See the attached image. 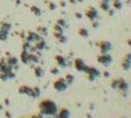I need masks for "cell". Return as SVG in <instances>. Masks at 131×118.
Listing matches in <instances>:
<instances>
[{"instance_id": "obj_24", "label": "cell", "mask_w": 131, "mask_h": 118, "mask_svg": "<svg viewBox=\"0 0 131 118\" xmlns=\"http://www.w3.org/2000/svg\"><path fill=\"white\" fill-rule=\"evenodd\" d=\"M121 118H126V117H121Z\"/></svg>"}, {"instance_id": "obj_7", "label": "cell", "mask_w": 131, "mask_h": 118, "mask_svg": "<svg viewBox=\"0 0 131 118\" xmlns=\"http://www.w3.org/2000/svg\"><path fill=\"white\" fill-rule=\"evenodd\" d=\"M85 64H84V61L81 60V59H76L75 60V67H76L77 70L79 71H84L85 69Z\"/></svg>"}, {"instance_id": "obj_17", "label": "cell", "mask_w": 131, "mask_h": 118, "mask_svg": "<svg viewBox=\"0 0 131 118\" xmlns=\"http://www.w3.org/2000/svg\"><path fill=\"white\" fill-rule=\"evenodd\" d=\"M125 58H126V59H128V60H131V53H127V55H126V57H125Z\"/></svg>"}, {"instance_id": "obj_2", "label": "cell", "mask_w": 131, "mask_h": 118, "mask_svg": "<svg viewBox=\"0 0 131 118\" xmlns=\"http://www.w3.org/2000/svg\"><path fill=\"white\" fill-rule=\"evenodd\" d=\"M98 61L100 63L107 66L112 62V57L109 54H108V53H103V54L100 55L98 57Z\"/></svg>"}, {"instance_id": "obj_25", "label": "cell", "mask_w": 131, "mask_h": 118, "mask_svg": "<svg viewBox=\"0 0 131 118\" xmlns=\"http://www.w3.org/2000/svg\"><path fill=\"white\" fill-rule=\"evenodd\" d=\"M21 118H25V117H21Z\"/></svg>"}, {"instance_id": "obj_6", "label": "cell", "mask_w": 131, "mask_h": 118, "mask_svg": "<svg viewBox=\"0 0 131 118\" xmlns=\"http://www.w3.org/2000/svg\"><path fill=\"white\" fill-rule=\"evenodd\" d=\"M118 88H120L121 91L126 92L128 89V84L127 83L124 79H121V80H119V86H118Z\"/></svg>"}, {"instance_id": "obj_18", "label": "cell", "mask_w": 131, "mask_h": 118, "mask_svg": "<svg viewBox=\"0 0 131 118\" xmlns=\"http://www.w3.org/2000/svg\"><path fill=\"white\" fill-rule=\"evenodd\" d=\"M5 115H6L7 118H11V117H12V115H11V114L9 113V112H6V113H5Z\"/></svg>"}, {"instance_id": "obj_10", "label": "cell", "mask_w": 131, "mask_h": 118, "mask_svg": "<svg viewBox=\"0 0 131 118\" xmlns=\"http://www.w3.org/2000/svg\"><path fill=\"white\" fill-rule=\"evenodd\" d=\"M57 60H58V62H59V64H60V65H61V66L66 65V61H65V60H64L63 57L58 56V57H57Z\"/></svg>"}, {"instance_id": "obj_9", "label": "cell", "mask_w": 131, "mask_h": 118, "mask_svg": "<svg viewBox=\"0 0 131 118\" xmlns=\"http://www.w3.org/2000/svg\"><path fill=\"white\" fill-rule=\"evenodd\" d=\"M114 6L115 7L116 9H121V6H122V4L120 0H115L114 2Z\"/></svg>"}, {"instance_id": "obj_8", "label": "cell", "mask_w": 131, "mask_h": 118, "mask_svg": "<svg viewBox=\"0 0 131 118\" xmlns=\"http://www.w3.org/2000/svg\"><path fill=\"white\" fill-rule=\"evenodd\" d=\"M121 67L124 70H128L131 67V60H128V59H124V60L121 63Z\"/></svg>"}, {"instance_id": "obj_11", "label": "cell", "mask_w": 131, "mask_h": 118, "mask_svg": "<svg viewBox=\"0 0 131 118\" xmlns=\"http://www.w3.org/2000/svg\"><path fill=\"white\" fill-rule=\"evenodd\" d=\"M118 86H119V80H114L111 83L112 88H117Z\"/></svg>"}, {"instance_id": "obj_19", "label": "cell", "mask_w": 131, "mask_h": 118, "mask_svg": "<svg viewBox=\"0 0 131 118\" xmlns=\"http://www.w3.org/2000/svg\"><path fill=\"white\" fill-rule=\"evenodd\" d=\"M127 43H128V45L131 47V38H128V40H127Z\"/></svg>"}, {"instance_id": "obj_1", "label": "cell", "mask_w": 131, "mask_h": 118, "mask_svg": "<svg viewBox=\"0 0 131 118\" xmlns=\"http://www.w3.org/2000/svg\"><path fill=\"white\" fill-rule=\"evenodd\" d=\"M39 111L42 115H55L58 108L53 101L46 100L41 101L39 104Z\"/></svg>"}, {"instance_id": "obj_5", "label": "cell", "mask_w": 131, "mask_h": 118, "mask_svg": "<svg viewBox=\"0 0 131 118\" xmlns=\"http://www.w3.org/2000/svg\"><path fill=\"white\" fill-rule=\"evenodd\" d=\"M70 112L67 108H62L59 115H55V118H69Z\"/></svg>"}, {"instance_id": "obj_22", "label": "cell", "mask_w": 131, "mask_h": 118, "mask_svg": "<svg viewBox=\"0 0 131 118\" xmlns=\"http://www.w3.org/2000/svg\"><path fill=\"white\" fill-rule=\"evenodd\" d=\"M2 108H3V107H2V106H1V105H0V110H1V109H2Z\"/></svg>"}, {"instance_id": "obj_16", "label": "cell", "mask_w": 131, "mask_h": 118, "mask_svg": "<svg viewBox=\"0 0 131 118\" xmlns=\"http://www.w3.org/2000/svg\"><path fill=\"white\" fill-rule=\"evenodd\" d=\"M30 118H43V116H42V115L40 114V115H32V116H31Z\"/></svg>"}, {"instance_id": "obj_12", "label": "cell", "mask_w": 131, "mask_h": 118, "mask_svg": "<svg viewBox=\"0 0 131 118\" xmlns=\"http://www.w3.org/2000/svg\"><path fill=\"white\" fill-rule=\"evenodd\" d=\"M66 81L68 82V83H71V82L73 81V77L72 76V75H70V74H67V75H66Z\"/></svg>"}, {"instance_id": "obj_3", "label": "cell", "mask_w": 131, "mask_h": 118, "mask_svg": "<svg viewBox=\"0 0 131 118\" xmlns=\"http://www.w3.org/2000/svg\"><path fill=\"white\" fill-rule=\"evenodd\" d=\"M54 88L55 89L59 90V91H63L66 88V84L65 82V81L63 79H60V80L57 81L54 83Z\"/></svg>"}, {"instance_id": "obj_23", "label": "cell", "mask_w": 131, "mask_h": 118, "mask_svg": "<svg viewBox=\"0 0 131 118\" xmlns=\"http://www.w3.org/2000/svg\"><path fill=\"white\" fill-rule=\"evenodd\" d=\"M47 118H53V117H50V116H49V117H47ZM54 118H55V117H54Z\"/></svg>"}, {"instance_id": "obj_20", "label": "cell", "mask_w": 131, "mask_h": 118, "mask_svg": "<svg viewBox=\"0 0 131 118\" xmlns=\"http://www.w3.org/2000/svg\"><path fill=\"white\" fill-rule=\"evenodd\" d=\"M104 76L105 77H108V76H109V73H108V72H105V73H104Z\"/></svg>"}, {"instance_id": "obj_21", "label": "cell", "mask_w": 131, "mask_h": 118, "mask_svg": "<svg viewBox=\"0 0 131 118\" xmlns=\"http://www.w3.org/2000/svg\"><path fill=\"white\" fill-rule=\"evenodd\" d=\"M52 72H53V73H58V70H56V69H53Z\"/></svg>"}, {"instance_id": "obj_13", "label": "cell", "mask_w": 131, "mask_h": 118, "mask_svg": "<svg viewBox=\"0 0 131 118\" xmlns=\"http://www.w3.org/2000/svg\"><path fill=\"white\" fill-rule=\"evenodd\" d=\"M80 35H82V36H88V31L85 30V29H81V30L80 31Z\"/></svg>"}, {"instance_id": "obj_4", "label": "cell", "mask_w": 131, "mask_h": 118, "mask_svg": "<svg viewBox=\"0 0 131 118\" xmlns=\"http://www.w3.org/2000/svg\"><path fill=\"white\" fill-rule=\"evenodd\" d=\"M100 47H101V52L102 53H107L108 51L111 49V44L108 41H103L101 43L100 45Z\"/></svg>"}, {"instance_id": "obj_14", "label": "cell", "mask_w": 131, "mask_h": 118, "mask_svg": "<svg viewBox=\"0 0 131 118\" xmlns=\"http://www.w3.org/2000/svg\"><path fill=\"white\" fill-rule=\"evenodd\" d=\"M108 8H109V7H108V3H106V2H105V3L102 4V9H103V10L107 11V10H108Z\"/></svg>"}, {"instance_id": "obj_15", "label": "cell", "mask_w": 131, "mask_h": 118, "mask_svg": "<svg viewBox=\"0 0 131 118\" xmlns=\"http://www.w3.org/2000/svg\"><path fill=\"white\" fill-rule=\"evenodd\" d=\"M36 73H37V75H38V76H40V75H41V73H42L41 69H40V68H38V72L36 71Z\"/></svg>"}]
</instances>
